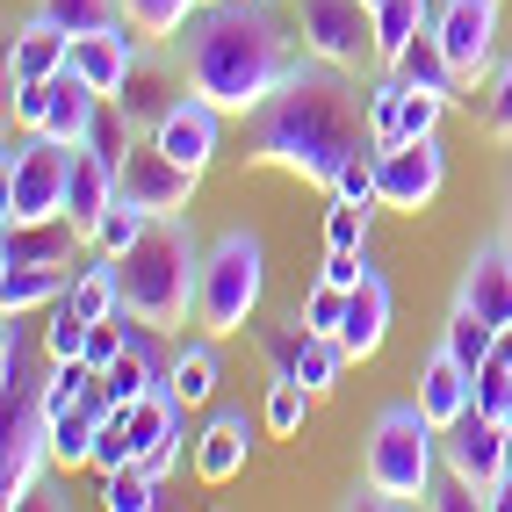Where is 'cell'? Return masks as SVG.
Returning a JSON list of instances; mask_svg holds the SVG:
<instances>
[{
	"label": "cell",
	"mask_w": 512,
	"mask_h": 512,
	"mask_svg": "<svg viewBox=\"0 0 512 512\" xmlns=\"http://www.w3.org/2000/svg\"><path fill=\"white\" fill-rule=\"evenodd\" d=\"M181 440H188V433H181V426H174V433H166V440H159V448H152V455H145V469H152V476H159V484H166V469H174V462H181Z\"/></svg>",
	"instance_id": "7dc6e473"
},
{
	"label": "cell",
	"mask_w": 512,
	"mask_h": 512,
	"mask_svg": "<svg viewBox=\"0 0 512 512\" xmlns=\"http://www.w3.org/2000/svg\"><path fill=\"white\" fill-rule=\"evenodd\" d=\"M152 138H159V152H174L188 174H210V159H217V145H224V109L188 87L174 109L152 123Z\"/></svg>",
	"instance_id": "5bb4252c"
},
{
	"label": "cell",
	"mask_w": 512,
	"mask_h": 512,
	"mask_svg": "<svg viewBox=\"0 0 512 512\" xmlns=\"http://www.w3.org/2000/svg\"><path fill=\"white\" fill-rule=\"evenodd\" d=\"M368 138V94H354L339 80V65H303V73L267 94L253 109V138H246V166H282V174L332 188V174L347 166Z\"/></svg>",
	"instance_id": "7a4b0ae2"
},
{
	"label": "cell",
	"mask_w": 512,
	"mask_h": 512,
	"mask_svg": "<svg viewBox=\"0 0 512 512\" xmlns=\"http://www.w3.org/2000/svg\"><path fill=\"white\" fill-rule=\"evenodd\" d=\"M383 332H390V282L368 267V275L347 289V318H339V354H347V361H368L375 347H383Z\"/></svg>",
	"instance_id": "e0dca14e"
},
{
	"label": "cell",
	"mask_w": 512,
	"mask_h": 512,
	"mask_svg": "<svg viewBox=\"0 0 512 512\" xmlns=\"http://www.w3.org/2000/svg\"><path fill=\"white\" fill-rule=\"evenodd\" d=\"M101 101L109 94H94L73 65L51 80V116H44V138H58V145H87V130H94V116H101Z\"/></svg>",
	"instance_id": "603a6c76"
},
{
	"label": "cell",
	"mask_w": 512,
	"mask_h": 512,
	"mask_svg": "<svg viewBox=\"0 0 512 512\" xmlns=\"http://www.w3.org/2000/svg\"><path fill=\"white\" fill-rule=\"evenodd\" d=\"M195 181H202V174H188L174 152H159L152 130L116 159V195H123V202H138L145 217H181L188 202H195Z\"/></svg>",
	"instance_id": "ba28073f"
},
{
	"label": "cell",
	"mask_w": 512,
	"mask_h": 512,
	"mask_svg": "<svg viewBox=\"0 0 512 512\" xmlns=\"http://www.w3.org/2000/svg\"><path fill=\"white\" fill-rule=\"evenodd\" d=\"M390 73H397L404 87H433V94H448V101H455V87H462V73L448 65V51H440L433 29H426V37H412V51H404Z\"/></svg>",
	"instance_id": "83f0119b"
},
{
	"label": "cell",
	"mask_w": 512,
	"mask_h": 512,
	"mask_svg": "<svg viewBox=\"0 0 512 512\" xmlns=\"http://www.w3.org/2000/svg\"><path fill=\"white\" fill-rule=\"evenodd\" d=\"M440 347H448V354H455V361L476 375V368H484V361L498 354V325H491V318H476L469 303H455V311H448V325H440Z\"/></svg>",
	"instance_id": "f1b7e54d"
},
{
	"label": "cell",
	"mask_w": 512,
	"mask_h": 512,
	"mask_svg": "<svg viewBox=\"0 0 512 512\" xmlns=\"http://www.w3.org/2000/svg\"><path fill=\"white\" fill-rule=\"evenodd\" d=\"M455 303H469V311H476V318H491L498 332L512 325V246H505V238H491V246H476V253H469Z\"/></svg>",
	"instance_id": "9a60e30c"
},
{
	"label": "cell",
	"mask_w": 512,
	"mask_h": 512,
	"mask_svg": "<svg viewBox=\"0 0 512 512\" xmlns=\"http://www.w3.org/2000/svg\"><path fill=\"white\" fill-rule=\"evenodd\" d=\"M325 246H368V202L332 195V210H325Z\"/></svg>",
	"instance_id": "7bdbcfd3"
},
{
	"label": "cell",
	"mask_w": 512,
	"mask_h": 512,
	"mask_svg": "<svg viewBox=\"0 0 512 512\" xmlns=\"http://www.w3.org/2000/svg\"><path fill=\"white\" fill-rule=\"evenodd\" d=\"M440 426L419 404H390L383 419L368 426V455H361V491L347 505H412L433 491L440 476Z\"/></svg>",
	"instance_id": "277c9868"
},
{
	"label": "cell",
	"mask_w": 512,
	"mask_h": 512,
	"mask_svg": "<svg viewBox=\"0 0 512 512\" xmlns=\"http://www.w3.org/2000/svg\"><path fill=\"white\" fill-rule=\"evenodd\" d=\"M73 65V29H58L51 15H29L8 44V80H58Z\"/></svg>",
	"instance_id": "d6986e66"
},
{
	"label": "cell",
	"mask_w": 512,
	"mask_h": 512,
	"mask_svg": "<svg viewBox=\"0 0 512 512\" xmlns=\"http://www.w3.org/2000/svg\"><path fill=\"white\" fill-rule=\"evenodd\" d=\"M145 224H152V217L138 210V202H123V195H116V202H109V217L94 224V238H87V246L116 260V253H130V246H138V231H145Z\"/></svg>",
	"instance_id": "836d02e7"
},
{
	"label": "cell",
	"mask_w": 512,
	"mask_h": 512,
	"mask_svg": "<svg viewBox=\"0 0 512 512\" xmlns=\"http://www.w3.org/2000/svg\"><path fill=\"white\" fill-rule=\"evenodd\" d=\"M101 505H109V512H152V505H159V476H152L145 462L109 469V484H101Z\"/></svg>",
	"instance_id": "d6a6232c"
},
{
	"label": "cell",
	"mask_w": 512,
	"mask_h": 512,
	"mask_svg": "<svg viewBox=\"0 0 512 512\" xmlns=\"http://www.w3.org/2000/svg\"><path fill=\"white\" fill-rule=\"evenodd\" d=\"M65 303H73L80 318H109V311H123V282H116V260L101 253L94 267H80V275H73V289H65Z\"/></svg>",
	"instance_id": "f546056e"
},
{
	"label": "cell",
	"mask_w": 512,
	"mask_h": 512,
	"mask_svg": "<svg viewBox=\"0 0 512 512\" xmlns=\"http://www.w3.org/2000/svg\"><path fill=\"white\" fill-rule=\"evenodd\" d=\"M87 325H94V318H80L73 303L58 296V311H51V325H44V354H51V361H80V347H87Z\"/></svg>",
	"instance_id": "f35d334b"
},
{
	"label": "cell",
	"mask_w": 512,
	"mask_h": 512,
	"mask_svg": "<svg viewBox=\"0 0 512 512\" xmlns=\"http://www.w3.org/2000/svg\"><path fill=\"white\" fill-rule=\"evenodd\" d=\"M138 462V448H130V426H123V412H109L101 419V433H94V469L109 476V469H130Z\"/></svg>",
	"instance_id": "ee69618b"
},
{
	"label": "cell",
	"mask_w": 512,
	"mask_h": 512,
	"mask_svg": "<svg viewBox=\"0 0 512 512\" xmlns=\"http://www.w3.org/2000/svg\"><path fill=\"white\" fill-rule=\"evenodd\" d=\"M311 397H318V390H303V383H267L260 426L275 433V440H296V433H303V412H311Z\"/></svg>",
	"instance_id": "1f68e13d"
},
{
	"label": "cell",
	"mask_w": 512,
	"mask_h": 512,
	"mask_svg": "<svg viewBox=\"0 0 512 512\" xmlns=\"http://www.w3.org/2000/svg\"><path fill=\"white\" fill-rule=\"evenodd\" d=\"M80 224L73 217H51V224H8V246H0V260H73L80 246Z\"/></svg>",
	"instance_id": "4316f807"
},
{
	"label": "cell",
	"mask_w": 512,
	"mask_h": 512,
	"mask_svg": "<svg viewBox=\"0 0 512 512\" xmlns=\"http://www.w3.org/2000/svg\"><path fill=\"white\" fill-rule=\"evenodd\" d=\"M498 238L512 246V166H505V210H498Z\"/></svg>",
	"instance_id": "681fc988"
},
{
	"label": "cell",
	"mask_w": 512,
	"mask_h": 512,
	"mask_svg": "<svg viewBox=\"0 0 512 512\" xmlns=\"http://www.w3.org/2000/svg\"><path fill=\"white\" fill-rule=\"evenodd\" d=\"M109 202H116V166L101 159L94 145H73V174H65V217H73V224L94 238V224L109 217Z\"/></svg>",
	"instance_id": "ffe728a7"
},
{
	"label": "cell",
	"mask_w": 512,
	"mask_h": 512,
	"mask_svg": "<svg viewBox=\"0 0 512 512\" xmlns=\"http://www.w3.org/2000/svg\"><path fill=\"white\" fill-rule=\"evenodd\" d=\"M440 440H448V448H440L448 476H462L476 498H491V491H498V476H505V462H512V448H505L512 426H498V419H484V412H462Z\"/></svg>",
	"instance_id": "8fae6325"
},
{
	"label": "cell",
	"mask_w": 512,
	"mask_h": 512,
	"mask_svg": "<svg viewBox=\"0 0 512 512\" xmlns=\"http://www.w3.org/2000/svg\"><path fill=\"white\" fill-rule=\"evenodd\" d=\"M332 195H347V202H368V210H375V202H383V195H375V159H347V166H339V174H332Z\"/></svg>",
	"instance_id": "f6af8a7d"
},
{
	"label": "cell",
	"mask_w": 512,
	"mask_h": 512,
	"mask_svg": "<svg viewBox=\"0 0 512 512\" xmlns=\"http://www.w3.org/2000/svg\"><path fill=\"white\" fill-rule=\"evenodd\" d=\"M419 412H426L440 433H448L462 412H476V375H469L448 347H433L426 368H419Z\"/></svg>",
	"instance_id": "ac0fdd59"
},
{
	"label": "cell",
	"mask_w": 512,
	"mask_h": 512,
	"mask_svg": "<svg viewBox=\"0 0 512 512\" xmlns=\"http://www.w3.org/2000/svg\"><path fill=\"white\" fill-rule=\"evenodd\" d=\"M311 51H303L296 22H282L267 0H210L188 22L181 73L202 101H217L224 116H253L267 94H282Z\"/></svg>",
	"instance_id": "6da1fadb"
},
{
	"label": "cell",
	"mask_w": 512,
	"mask_h": 512,
	"mask_svg": "<svg viewBox=\"0 0 512 512\" xmlns=\"http://www.w3.org/2000/svg\"><path fill=\"white\" fill-rule=\"evenodd\" d=\"M440 109H448V94H433V87H404L397 138H433V130H440Z\"/></svg>",
	"instance_id": "60d3db41"
},
{
	"label": "cell",
	"mask_w": 512,
	"mask_h": 512,
	"mask_svg": "<svg viewBox=\"0 0 512 512\" xmlns=\"http://www.w3.org/2000/svg\"><path fill=\"white\" fill-rule=\"evenodd\" d=\"M296 37L318 65L354 73L361 58H375V8L368 0H296Z\"/></svg>",
	"instance_id": "52a82bcc"
},
{
	"label": "cell",
	"mask_w": 512,
	"mask_h": 512,
	"mask_svg": "<svg viewBox=\"0 0 512 512\" xmlns=\"http://www.w3.org/2000/svg\"><path fill=\"white\" fill-rule=\"evenodd\" d=\"M260 289H267V267H260V238L253 231H224L210 253H202V282H195V325L224 339V332H246L260 311Z\"/></svg>",
	"instance_id": "5b68a950"
},
{
	"label": "cell",
	"mask_w": 512,
	"mask_h": 512,
	"mask_svg": "<svg viewBox=\"0 0 512 512\" xmlns=\"http://www.w3.org/2000/svg\"><path fill=\"white\" fill-rule=\"evenodd\" d=\"M73 289V267L65 260H0V311H44Z\"/></svg>",
	"instance_id": "44dd1931"
},
{
	"label": "cell",
	"mask_w": 512,
	"mask_h": 512,
	"mask_svg": "<svg viewBox=\"0 0 512 512\" xmlns=\"http://www.w3.org/2000/svg\"><path fill=\"white\" fill-rule=\"evenodd\" d=\"M65 174H73V145L22 130V145L8 152V224H51L65 217Z\"/></svg>",
	"instance_id": "8992f818"
},
{
	"label": "cell",
	"mask_w": 512,
	"mask_h": 512,
	"mask_svg": "<svg viewBox=\"0 0 512 512\" xmlns=\"http://www.w3.org/2000/svg\"><path fill=\"white\" fill-rule=\"evenodd\" d=\"M123 347H130V311H109V318H94V325H87L80 361H87V368H116Z\"/></svg>",
	"instance_id": "8d00e7d4"
},
{
	"label": "cell",
	"mask_w": 512,
	"mask_h": 512,
	"mask_svg": "<svg viewBox=\"0 0 512 512\" xmlns=\"http://www.w3.org/2000/svg\"><path fill=\"white\" fill-rule=\"evenodd\" d=\"M440 181H448V152H440V138H397V145L375 152V195H383V210L419 217L426 202L440 195Z\"/></svg>",
	"instance_id": "9c48e42d"
},
{
	"label": "cell",
	"mask_w": 512,
	"mask_h": 512,
	"mask_svg": "<svg viewBox=\"0 0 512 512\" xmlns=\"http://www.w3.org/2000/svg\"><path fill=\"white\" fill-rule=\"evenodd\" d=\"M217 375H224V361H217V347H210V332H202V339H181V347H174L166 390L181 397V412H195V404H210V397H217Z\"/></svg>",
	"instance_id": "d4e9b609"
},
{
	"label": "cell",
	"mask_w": 512,
	"mask_h": 512,
	"mask_svg": "<svg viewBox=\"0 0 512 512\" xmlns=\"http://www.w3.org/2000/svg\"><path fill=\"white\" fill-rule=\"evenodd\" d=\"M130 65H138V44H130V29H123V22L73 37V73H80L94 94H109V101H116L123 80H130Z\"/></svg>",
	"instance_id": "2e32d148"
},
{
	"label": "cell",
	"mask_w": 512,
	"mask_h": 512,
	"mask_svg": "<svg viewBox=\"0 0 512 512\" xmlns=\"http://www.w3.org/2000/svg\"><path fill=\"white\" fill-rule=\"evenodd\" d=\"M476 412L498 419V426H512V361L505 354H491L484 368H476Z\"/></svg>",
	"instance_id": "d590c367"
},
{
	"label": "cell",
	"mask_w": 512,
	"mask_h": 512,
	"mask_svg": "<svg viewBox=\"0 0 512 512\" xmlns=\"http://www.w3.org/2000/svg\"><path fill=\"white\" fill-rule=\"evenodd\" d=\"M253 339H260L267 368H275V383H303V390H318V397H325V390L339 383V368H347V354H339V339L311 332L303 318H289V325H260Z\"/></svg>",
	"instance_id": "30bf717a"
},
{
	"label": "cell",
	"mask_w": 512,
	"mask_h": 512,
	"mask_svg": "<svg viewBox=\"0 0 512 512\" xmlns=\"http://www.w3.org/2000/svg\"><path fill=\"white\" fill-rule=\"evenodd\" d=\"M303 325H311V332H325V339H339V318H347V289H339V282H325L318 275V289L311 296H303V311H296Z\"/></svg>",
	"instance_id": "ab89813d"
},
{
	"label": "cell",
	"mask_w": 512,
	"mask_h": 512,
	"mask_svg": "<svg viewBox=\"0 0 512 512\" xmlns=\"http://www.w3.org/2000/svg\"><path fill=\"white\" fill-rule=\"evenodd\" d=\"M433 37H440L448 65L469 87L491 65V51H498V0H440V8H433Z\"/></svg>",
	"instance_id": "7c38bea8"
},
{
	"label": "cell",
	"mask_w": 512,
	"mask_h": 512,
	"mask_svg": "<svg viewBox=\"0 0 512 512\" xmlns=\"http://www.w3.org/2000/svg\"><path fill=\"white\" fill-rule=\"evenodd\" d=\"M397 116H404V80L390 73V80L368 87V138H375V152L397 145Z\"/></svg>",
	"instance_id": "74e56055"
},
{
	"label": "cell",
	"mask_w": 512,
	"mask_h": 512,
	"mask_svg": "<svg viewBox=\"0 0 512 512\" xmlns=\"http://www.w3.org/2000/svg\"><path fill=\"white\" fill-rule=\"evenodd\" d=\"M246 440H253V419L246 412H217L195 440V476L202 484H231L238 469H246Z\"/></svg>",
	"instance_id": "7402d4cb"
},
{
	"label": "cell",
	"mask_w": 512,
	"mask_h": 512,
	"mask_svg": "<svg viewBox=\"0 0 512 512\" xmlns=\"http://www.w3.org/2000/svg\"><path fill=\"white\" fill-rule=\"evenodd\" d=\"M484 130L512 145V58L498 65V80H491V101H484Z\"/></svg>",
	"instance_id": "bcb514c9"
},
{
	"label": "cell",
	"mask_w": 512,
	"mask_h": 512,
	"mask_svg": "<svg viewBox=\"0 0 512 512\" xmlns=\"http://www.w3.org/2000/svg\"><path fill=\"white\" fill-rule=\"evenodd\" d=\"M51 462V426L44 404H8V448H0V505H29L37 498V476Z\"/></svg>",
	"instance_id": "4fadbf2b"
},
{
	"label": "cell",
	"mask_w": 512,
	"mask_h": 512,
	"mask_svg": "<svg viewBox=\"0 0 512 512\" xmlns=\"http://www.w3.org/2000/svg\"><path fill=\"white\" fill-rule=\"evenodd\" d=\"M195 8L202 0H123V15H130L138 37H181V29L195 22Z\"/></svg>",
	"instance_id": "4dcf8cb0"
},
{
	"label": "cell",
	"mask_w": 512,
	"mask_h": 512,
	"mask_svg": "<svg viewBox=\"0 0 512 512\" xmlns=\"http://www.w3.org/2000/svg\"><path fill=\"white\" fill-rule=\"evenodd\" d=\"M116 282H123V311L130 318H145L159 332H181L195 318V282H202V253H195L188 210L181 217H152L138 231V246L116 253Z\"/></svg>",
	"instance_id": "3957f363"
},
{
	"label": "cell",
	"mask_w": 512,
	"mask_h": 512,
	"mask_svg": "<svg viewBox=\"0 0 512 512\" xmlns=\"http://www.w3.org/2000/svg\"><path fill=\"white\" fill-rule=\"evenodd\" d=\"M188 94V73H181V65H174V73H159V65L152 58H138V65H130V80H123V116L130 123H138V130H152L166 109H174V101Z\"/></svg>",
	"instance_id": "cb8c5ba5"
},
{
	"label": "cell",
	"mask_w": 512,
	"mask_h": 512,
	"mask_svg": "<svg viewBox=\"0 0 512 512\" xmlns=\"http://www.w3.org/2000/svg\"><path fill=\"white\" fill-rule=\"evenodd\" d=\"M8 116H15V130H44V116H51V80H8Z\"/></svg>",
	"instance_id": "b9f144b4"
},
{
	"label": "cell",
	"mask_w": 512,
	"mask_h": 512,
	"mask_svg": "<svg viewBox=\"0 0 512 512\" xmlns=\"http://www.w3.org/2000/svg\"><path fill=\"white\" fill-rule=\"evenodd\" d=\"M426 29H433V0H383L375 8V65H397Z\"/></svg>",
	"instance_id": "484cf974"
},
{
	"label": "cell",
	"mask_w": 512,
	"mask_h": 512,
	"mask_svg": "<svg viewBox=\"0 0 512 512\" xmlns=\"http://www.w3.org/2000/svg\"><path fill=\"white\" fill-rule=\"evenodd\" d=\"M37 15H51L58 29L87 37V29H109V22H123V0H37Z\"/></svg>",
	"instance_id": "e575fe53"
},
{
	"label": "cell",
	"mask_w": 512,
	"mask_h": 512,
	"mask_svg": "<svg viewBox=\"0 0 512 512\" xmlns=\"http://www.w3.org/2000/svg\"><path fill=\"white\" fill-rule=\"evenodd\" d=\"M484 505H491V512H512V462H505V476H498V491H491Z\"/></svg>",
	"instance_id": "c3c4849f"
}]
</instances>
